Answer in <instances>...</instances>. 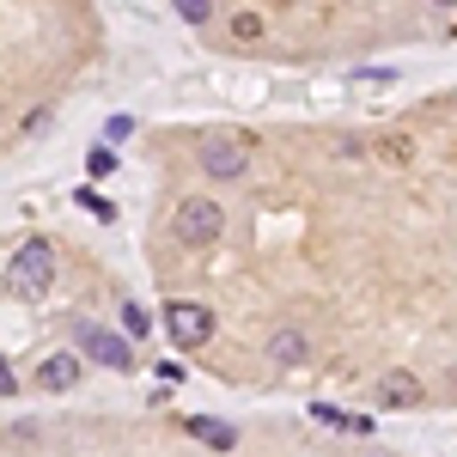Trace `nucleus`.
I'll return each mask as SVG.
<instances>
[{
	"instance_id": "nucleus-1",
	"label": "nucleus",
	"mask_w": 457,
	"mask_h": 457,
	"mask_svg": "<svg viewBox=\"0 0 457 457\" xmlns=\"http://www.w3.org/2000/svg\"><path fill=\"white\" fill-rule=\"evenodd\" d=\"M165 336H171V348H208L213 342V312L208 305H189V299H177L165 305Z\"/></svg>"
},
{
	"instance_id": "nucleus-2",
	"label": "nucleus",
	"mask_w": 457,
	"mask_h": 457,
	"mask_svg": "<svg viewBox=\"0 0 457 457\" xmlns=\"http://www.w3.org/2000/svg\"><path fill=\"white\" fill-rule=\"evenodd\" d=\"M55 281V250L43 245V238H31V245H19V256H12V293H25V299H37L43 287Z\"/></svg>"
},
{
	"instance_id": "nucleus-3",
	"label": "nucleus",
	"mask_w": 457,
	"mask_h": 457,
	"mask_svg": "<svg viewBox=\"0 0 457 457\" xmlns=\"http://www.w3.org/2000/svg\"><path fill=\"white\" fill-rule=\"evenodd\" d=\"M220 232H226V208H220V202L195 195V202L177 208V238H183V245H213Z\"/></svg>"
},
{
	"instance_id": "nucleus-4",
	"label": "nucleus",
	"mask_w": 457,
	"mask_h": 457,
	"mask_svg": "<svg viewBox=\"0 0 457 457\" xmlns=\"http://www.w3.org/2000/svg\"><path fill=\"white\" fill-rule=\"evenodd\" d=\"M79 353H92V360L110 366V372H135L129 342H122V336H110V329H98V323H79Z\"/></svg>"
},
{
	"instance_id": "nucleus-5",
	"label": "nucleus",
	"mask_w": 457,
	"mask_h": 457,
	"mask_svg": "<svg viewBox=\"0 0 457 457\" xmlns=\"http://www.w3.org/2000/svg\"><path fill=\"white\" fill-rule=\"evenodd\" d=\"M202 171H208L213 183H238V177L250 171V159H245L238 141H208L202 146Z\"/></svg>"
},
{
	"instance_id": "nucleus-6",
	"label": "nucleus",
	"mask_w": 457,
	"mask_h": 457,
	"mask_svg": "<svg viewBox=\"0 0 457 457\" xmlns=\"http://www.w3.org/2000/svg\"><path fill=\"white\" fill-rule=\"evenodd\" d=\"M427 390H421V378H409V372H390L385 385H378V409H415Z\"/></svg>"
},
{
	"instance_id": "nucleus-7",
	"label": "nucleus",
	"mask_w": 457,
	"mask_h": 457,
	"mask_svg": "<svg viewBox=\"0 0 457 457\" xmlns=\"http://www.w3.org/2000/svg\"><path fill=\"white\" fill-rule=\"evenodd\" d=\"M189 433H195L202 445H213V452H232V445H238V427L213 421V415H189Z\"/></svg>"
},
{
	"instance_id": "nucleus-8",
	"label": "nucleus",
	"mask_w": 457,
	"mask_h": 457,
	"mask_svg": "<svg viewBox=\"0 0 457 457\" xmlns=\"http://www.w3.org/2000/svg\"><path fill=\"white\" fill-rule=\"evenodd\" d=\"M79 385V360L73 353H49L43 360V390H73Z\"/></svg>"
},
{
	"instance_id": "nucleus-9",
	"label": "nucleus",
	"mask_w": 457,
	"mask_h": 457,
	"mask_svg": "<svg viewBox=\"0 0 457 457\" xmlns=\"http://www.w3.org/2000/svg\"><path fill=\"white\" fill-rule=\"evenodd\" d=\"M269 360H275V366H299V360H305V336H299V329H275V336H269Z\"/></svg>"
},
{
	"instance_id": "nucleus-10",
	"label": "nucleus",
	"mask_w": 457,
	"mask_h": 457,
	"mask_svg": "<svg viewBox=\"0 0 457 457\" xmlns=\"http://www.w3.org/2000/svg\"><path fill=\"white\" fill-rule=\"evenodd\" d=\"M177 6V19H189V25H208V12H213V0H171Z\"/></svg>"
},
{
	"instance_id": "nucleus-11",
	"label": "nucleus",
	"mask_w": 457,
	"mask_h": 457,
	"mask_svg": "<svg viewBox=\"0 0 457 457\" xmlns=\"http://www.w3.org/2000/svg\"><path fill=\"white\" fill-rule=\"evenodd\" d=\"M129 135H135V116H110L104 122V146H122Z\"/></svg>"
},
{
	"instance_id": "nucleus-12",
	"label": "nucleus",
	"mask_w": 457,
	"mask_h": 457,
	"mask_svg": "<svg viewBox=\"0 0 457 457\" xmlns=\"http://www.w3.org/2000/svg\"><path fill=\"white\" fill-rule=\"evenodd\" d=\"M86 171H92V177H110V171H116V153H110V146H92V153H86Z\"/></svg>"
},
{
	"instance_id": "nucleus-13",
	"label": "nucleus",
	"mask_w": 457,
	"mask_h": 457,
	"mask_svg": "<svg viewBox=\"0 0 457 457\" xmlns=\"http://www.w3.org/2000/svg\"><path fill=\"white\" fill-rule=\"evenodd\" d=\"M122 329H129V336H135V342H141L146 329H153V317H146L141 305H122Z\"/></svg>"
},
{
	"instance_id": "nucleus-14",
	"label": "nucleus",
	"mask_w": 457,
	"mask_h": 457,
	"mask_svg": "<svg viewBox=\"0 0 457 457\" xmlns=\"http://www.w3.org/2000/svg\"><path fill=\"white\" fill-rule=\"evenodd\" d=\"M232 31H238V43H256V37H262V19H256V12H238Z\"/></svg>"
},
{
	"instance_id": "nucleus-15",
	"label": "nucleus",
	"mask_w": 457,
	"mask_h": 457,
	"mask_svg": "<svg viewBox=\"0 0 457 457\" xmlns=\"http://www.w3.org/2000/svg\"><path fill=\"white\" fill-rule=\"evenodd\" d=\"M79 208H92V213H98V220H116V208H110L104 195H92V189H79Z\"/></svg>"
},
{
	"instance_id": "nucleus-16",
	"label": "nucleus",
	"mask_w": 457,
	"mask_h": 457,
	"mask_svg": "<svg viewBox=\"0 0 457 457\" xmlns=\"http://www.w3.org/2000/svg\"><path fill=\"white\" fill-rule=\"evenodd\" d=\"M312 421H323V427H348V415H342V409H329V403H312Z\"/></svg>"
},
{
	"instance_id": "nucleus-17",
	"label": "nucleus",
	"mask_w": 457,
	"mask_h": 457,
	"mask_svg": "<svg viewBox=\"0 0 457 457\" xmlns=\"http://www.w3.org/2000/svg\"><path fill=\"white\" fill-rule=\"evenodd\" d=\"M12 390H19V378H12V366L0 360V396H12Z\"/></svg>"
},
{
	"instance_id": "nucleus-18",
	"label": "nucleus",
	"mask_w": 457,
	"mask_h": 457,
	"mask_svg": "<svg viewBox=\"0 0 457 457\" xmlns=\"http://www.w3.org/2000/svg\"><path fill=\"white\" fill-rule=\"evenodd\" d=\"M439 6H452V0H439Z\"/></svg>"
}]
</instances>
